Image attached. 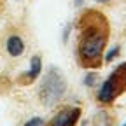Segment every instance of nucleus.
I'll list each match as a JSON object with an SVG mask.
<instances>
[{"mask_svg": "<svg viewBox=\"0 0 126 126\" xmlns=\"http://www.w3.org/2000/svg\"><path fill=\"white\" fill-rule=\"evenodd\" d=\"M77 61L86 70H96L103 63V51L110 37L107 16L96 9H86L77 21Z\"/></svg>", "mask_w": 126, "mask_h": 126, "instance_id": "f257e3e1", "label": "nucleus"}, {"mask_svg": "<svg viewBox=\"0 0 126 126\" xmlns=\"http://www.w3.org/2000/svg\"><path fill=\"white\" fill-rule=\"evenodd\" d=\"M123 93H126V61L117 65L114 72L110 74L98 91V102L100 103H114Z\"/></svg>", "mask_w": 126, "mask_h": 126, "instance_id": "f03ea898", "label": "nucleus"}, {"mask_svg": "<svg viewBox=\"0 0 126 126\" xmlns=\"http://www.w3.org/2000/svg\"><path fill=\"white\" fill-rule=\"evenodd\" d=\"M65 79L63 75L56 70V68H51L49 72L46 74L44 77V82L40 86V100L44 105H53L56 103L61 96L63 93H65Z\"/></svg>", "mask_w": 126, "mask_h": 126, "instance_id": "7ed1b4c3", "label": "nucleus"}, {"mask_svg": "<svg viewBox=\"0 0 126 126\" xmlns=\"http://www.w3.org/2000/svg\"><path fill=\"white\" fill-rule=\"evenodd\" d=\"M79 117H81V109L67 107V109H61L58 114H54L46 126H75Z\"/></svg>", "mask_w": 126, "mask_h": 126, "instance_id": "20e7f679", "label": "nucleus"}, {"mask_svg": "<svg viewBox=\"0 0 126 126\" xmlns=\"http://www.w3.org/2000/svg\"><path fill=\"white\" fill-rule=\"evenodd\" d=\"M5 49H7V53L11 54V56H21L23 54V51H25V42H23V39L21 37H18V35H11L9 39H7V42H5Z\"/></svg>", "mask_w": 126, "mask_h": 126, "instance_id": "39448f33", "label": "nucleus"}, {"mask_svg": "<svg viewBox=\"0 0 126 126\" xmlns=\"http://www.w3.org/2000/svg\"><path fill=\"white\" fill-rule=\"evenodd\" d=\"M40 72H42V61H40L39 56H33L32 58V63H30V72L25 75V79L32 82V81H35V79L40 75Z\"/></svg>", "mask_w": 126, "mask_h": 126, "instance_id": "423d86ee", "label": "nucleus"}, {"mask_svg": "<svg viewBox=\"0 0 126 126\" xmlns=\"http://www.w3.org/2000/svg\"><path fill=\"white\" fill-rule=\"evenodd\" d=\"M23 126H44V121L40 117H32L30 121H26Z\"/></svg>", "mask_w": 126, "mask_h": 126, "instance_id": "0eeeda50", "label": "nucleus"}, {"mask_svg": "<svg viewBox=\"0 0 126 126\" xmlns=\"http://www.w3.org/2000/svg\"><path fill=\"white\" fill-rule=\"evenodd\" d=\"M94 81H96V74H94V72H88L86 77H84V82H86L88 86H93Z\"/></svg>", "mask_w": 126, "mask_h": 126, "instance_id": "6e6552de", "label": "nucleus"}, {"mask_svg": "<svg viewBox=\"0 0 126 126\" xmlns=\"http://www.w3.org/2000/svg\"><path fill=\"white\" fill-rule=\"evenodd\" d=\"M117 54H119V46H116L114 49H110V51H109V54H107L105 61H112V60H114V58H116Z\"/></svg>", "mask_w": 126, "mask_h": 126, "instance_id": "1a4fd4ad", "label": "nucleus"}, {"mask_svg": "<svg viewBox=\"0 0 126 126\" xmlns=\"http://www.w3.org/2000/svg\"><path fill=\"white\" fill-rule=\"evenodd\" d=\"M96 2H100V4H103V2H110V0H96Z\"/></svg>", "mask_w": 126, "mask_h": 126, "instance_id": "9d476101", "label": "nucleus"}, {"mask_svg": "<svg viewBox=\"0 0 126 126\" xmlns=\"http://www.w3.org/2000/svg\"><path fill=\"white\" fill-rule=\"evenodd\" d=\"M123 126H126V124H123Z\"/></svg>", "mask_w": 126, "mask_h": 126, "instance_id": "9b49d317", "label": "nucleus"}]
</instances>
